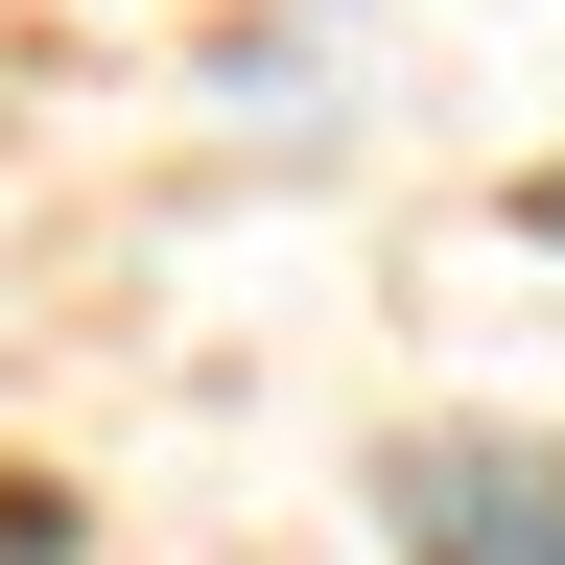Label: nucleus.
I'll return each instance as SVG.
<instances>
[{
  "instance_id": "1",
  "label": "nucleus",
  "mask_w": 565,
  "mask_h": 565,
  "mask_svg": "<svg viewBox=\"0 0 565 565\" xmlns=\"http://www.w3.org/2000/svg\"><path fill=\"white\" fill-rule=\"evenodd\" d=\"M377 494H401V565H565V448L519 424H424Z\"/></svg>"
},
{
  "instance_id": "2",
  "label": "nucleus",
  "mask_w": 565,
  "mask_h": 565,
  "mask_svg": "<svg viewBox=\"0 0 565 565\" xmlns=\"http://www.w3.org/2000/svg\"><path fill=\"white\" fill-rule=\"evenodd\" d=\"M542 236H565V189H542Z\"/></svg>"
}]
</instances>
